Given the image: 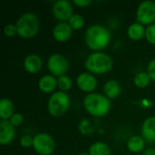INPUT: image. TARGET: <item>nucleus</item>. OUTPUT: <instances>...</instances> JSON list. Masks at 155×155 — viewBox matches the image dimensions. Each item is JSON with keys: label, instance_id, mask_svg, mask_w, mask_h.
<instances>
[{"label": "nucleus", "instance_id": "28", "mask_svg": "<svg viewBox=\"0 0 155 155\" xmlns=\"http://www.w3.org/2000/svg\"><path fill=\"white\" fill-rule=\"evenodd\" d=\"M10 124L14 126V127H18L20 125H22V124L24 123V116L19 114V113H15L10 119H9Z\"/></svg>", "mask_w": 155, "mask_h": 155}, {"label": "nucleus", "instance_id": "30", "mask_svg": "<svg viewBox=\"0 0 155 155\" xmlns=\"http://www.w3.org/2000/svg\"><path fill=\"white\" fill-rule=\"evenodd\" d=\"M93 3L92 0H74L73 1V4L78 7H88L89 5H91Z\"/></svg>", "mask_w": 155, "mask_h": 155}, {"label": "nucleus", "instance_id": "9", "mask_svg": "<svg viewBox=\"0 0 155 155\" xmlns=\"http://www.w3.org/2000/svg\"><path fill=\"white\" fill-rule=\"evenodd\" d=\"M73 3L68 0L55 1L52 5V14L59 22H68L74 13Z\"/></svg>", "mask_w": 155, "mask_h": 155}, {"label": "nucleus", "instance_id": "29", "mask_svg": "<svg viewBox=\"0 0 155 155\" xmlns=\"http://www.w3.org/2000/svg\"><path fill=\"white\" fill-rule=\"evenodd\" d=\"M146 72L149 74L152 81L155 83V58L153 59V60H151L150 63L148 64V65H147V71Z\"/></svg>", "mask_w": 155, "mask_h": 155}, {"label": "nucleus", "instance_id": "22", "mask_svg": "<svg viewBox=\"0 0 155 155\" xmlns=\"http://www.w3.org/2000/svg\"><path fill=\"white\" fill-rule=\"evenodd\" d=\"M57 87L59 91L62 92H68L73 87V80L70 76L64 74L57 78Z\"/></svg>", "mask_w": 155, "mask_h": 155}, {"label": "nucleus", "instance_id": "4", "mask_svg": "<svg viewBox=\"0 0 155 155\" xmlns=\"http://www.w3.org/2000/svg\"><path fill=\"white\" fill-rule=\"evenodd\" d=\"M17 35L23 39H31L38 34L40 30V21L38 16L33 12L22 14L15 23Z\"/></svg>", "mask_w": 155, "mask_h": 155}, {"label": "nucleus", "instance_id": "21", "mask_svg": "<svg viewBox=\"0 0 155 155\" xmlns=\"http://www.w3.org/2000/svg\"><path fill=\"white\" fill-rule=\"evenodd\" d=\"M152 79L147 72H140L135 74L134 78V84L140 89H144L150 85Z\"/></svg>", "mask_w": 155, "mask_h": 155}, {"label": "nucleus", "instance_id": "19", "mask_svg": "<svg viewBox=\"0 0 155 155\" xmlns=\"http://www.w3.org/2000/svg\"><path fill=\"white\" fill-rule=\"evenodd\" d=\"M127 149L133 153H143L145 148V140L140 135H134L131 136L126 143Z\"/></svg>", "mask_w": 155, "mask_h": 155}, {"label": "nucleus", "instance_id": "20", "mask_svg": "<svg viewBox=\"0 0 155 155\" xmlns=\"http://www.w3.org/2000/svg\"><path fill=\"white\" fill-rule=\"evenodd\" d=\"M88 153L90 155H111L112 150L104 142H95L89 147Z\"/></svg>", "mask_w": 155, "mask_h": 155}, {"label": "nucleus", "instance_id": "17", "mask_svg": "<svg viewBox=\"0 0 155 155\" xmlns=\"http://www.w3.org/2000/svg\"><path fill=\"white\" fill-rule=\"evenodd\" d=\"M145 30L146 27L143 25L138 22L133 23L127 28V36L133 41H139L145 37Z\"/></svg>", "mask_w": 155, "mask_h": 155}, {"label": "nucleus", "instance_id": "3", "mask_svg": "<svg viewBox=\"0 0 155 155\" xmlns=\"http://www.w3.org/2000/svg\"><path fill=\"white\" fill-rule=\"evenodd\" d=\"M114 66L112 57L104 52H93L84 62V67L87 72L93 74H105L109 73Z\"/></svg>", "mask_w": 155, "mask_h": 155}, {"label": "nucleus", "instance_id": "7", "mask_svg": "<svg viewBox=\"0 0 155 155\" xmlns=\"http://www.w3.org/2000/svg\"><path fill=\"white\" fill-rule=\"evenodd\" d=\"M46 66L50 74L58 78L66 74L69 68V63L64 55L61 54H53L48 57Z\"/></svg>", "mask_w": 155, "mask_h": 155}, {"label": "nucleus", "instance_id": "8", "mask_svg": "<svg viewBox=\"0 0 155 155\" xmlns=\"http://www.w3.org/2000/svg\"><path fill=\"white\" fill-rule=\"evenodd\" d=\"M136 22L143 25L155 24V2L143 1L136 9Z\"/></svg>", "mask_w": 155, "mask_h": 155}, {"label": "nucleus", "instance_id": "24", "mask_svg": "<svg viewBox=\"0 0 155 155\" xmlns=\"http://www.w3.org/2000/svg\"><path fill=\"white\" fill-rule=\"evenodd\" d=\"M78 130L83 135H90L94 133V126L88 119H83L78 124Z\"/></svg>", "mask_w": 155, "mask_h": 155}, {"label": "nucleus", "instance_id": "25", "mask_svg": "<svg viewBox=\"0 0 155 155\" xmlns=\"http://www.w3.org/2000/svg\"><path fill=\"white\" fill-rule=\"evenodd\" d=\"M145 39L151 45H155V24L148 25L145 30Z\"/></svg>", "mask_w": 155, "mask_h": 155}, {"label": "nucleus", "instance_id": "11", "mask_svg": "<svg viewBox=\"0 0 155 155\" xmlns=\"http://www.w3.org/2000/svg\"><path fill=\"white\" fill-rule=\"evenodd\" d=\"M74 30L67 22H58L53 28V37L58 43H65L73 36Z\"/></svg>", "mask_w": 155, "mask_h": 155}, {"label": "nucleus", "instance_id": "5", "mask_svg": "<svg viewBox=\"0 0 155 155\" xmlns=\"http://www.w3.org/2000/svg\"><path fill=\"white\" fill-rule=\"evenodd\" d=\"M71 106V98L67 93L57 91L53 93L47 102V111L54 118L64 115Z\"/></svg>", "mask_w": 155, "mask_h": 155}, {"label": "nucleus", "instance_id": "31", "mask_svg": "<svg viewBox=\"0 0 155 155\" xmlns=\"http://www.w3.org/2000/svg\"><path fill=\"white\" fill-rule=\"evenodd\" d=\"M143 155H155V148H153V147L146 148L143 152Z\"/></svg>", "mask_w": 155, "mask_h": 155}, {"label": "nucleus", "instance_id": "18", "mask_svg": "<svg viewBox=\"0 0 155 155\" xmlns=\"http://www.w3.org/2000/svg\"><path fill=\"white\" fill-rule=\"evenodd\" d=\"M15 114V104L12 100L8 98H2L0 100V118L1 120L9 121V119Z\"/></svg>", "mask_w": 155, "mask_h": 155}, {"label": "nucleus", "instance_id": "2", "mask_svg": "<svg viewBox=\"0 0 155 155\" xmlns=\"http://www.w3.org/2000/svg\"><path fill=\"white\" fill-rule=\"evenodd\" d=\"M83 105L84 110L90 115L94 117H104L110 112L112 104L111 100L104 94L92 93L84 96Z\"/></svg>", "mask_w": 155, "mask_h": 155}, {"label": "nucleus", "instance_id": "10", "mask_svg": "<svg viewBox=\"0 0 155 155\" xmlns=\"http://www.w3.org/2000/svg\"><path fill=\"white\" fill-rule=\"evenodd\" d=\"M76 84L81 91L88 94L95 91L98 85V82L94 74L89 72H83L77 75Z\"/></svg>", "mask_w": 155, "mask_h": 155}, {"label": "nucleus", "instance_id": "23", "mask_svg": "<svg viewBox=\"0 0 155 155\" xmlns=\"http://www.w3.org/2000/svg\"><path fill=\"white\" fill-rule=\"evenodd\" d=\"M67 23L69 24V25L74 31H78V30H81L84 26L85 21H84V18L81 15L74 14Z\"/></svg>", "mask_w": 155, "mask_h": 155}, {"label": "nucleus", "instance_id": "13", "mask_svg": "<svg viewBox=\"0 0 155 155\" xmlns=\"http://www.w3.org/2000/svg\"><path fill=\"white\" fill-rule=\"evenodd\" d=\"M15 127H14L9 121H0V144L8 145L10 144L15 136Z\"/></svg>", "mask_w": 155, "mask_h": 155}, {"label": "nucleus", "instance_id": "27", "mask_svg": "<svg viewBox=\"0 0 155 155\" xmlns=\"http://www.w3.org/2000/svg\"><path fill=\"white\" fill-rule=\"evenodd\" d=\"M19 143L23 148H30L33 147V143H34V137L28 135V134H25L23 135L20 139H19Z\"/></svg>", "mask_w": 155, "mask_h": 155}, {"label": "nucleus", "instance_id": "32", "mask_svg": "<svg viewBox=\"0 0 155 155\" xmlns=\"http://www.w3.org/2000/svg\"><path fill=\"white\" fill-rule=\"evenodd\" d=\"M78 155H90V154H89V153H79Z\"/></svg>", "mask_w": 155, "mask_h": 155}, {"label": "nucleus", "instance_id": "12", "mask_svg": "<svg viewBox=\"0 0 155 155\" xmlns=\"http://www.w3.org/2000/svg\"><path fill=\"white\" fill-rule=\"evenodd\" d=\"M23 66L25 72H27L28 74H36L43 68V60L38 54H31L25 57Z\"/></svg>", "mask_w": 155, "mask_h": 155}, {"label": "nucleus", "instance_id": "1", "mask_svg": "<svg viewBox=\"0 0 155 155\" xmlns=\"http://www.w3.org/2000/svg\"><path fill=\"white\" fill-rule=\"evenodd\" d=\"M112 40L110 30L99 24L89 25L84 32L86 46L94 52H102L108 47Z\"/></svg>", "mask_w": 155, "mask_h": 155}, {"label": "nucleus", "instance_id": "16", "mask_svg": "<svg viewBox=\"0 0 155 155\" xmlns=\"http://www.w3.org/2000/svg\"><path fill=\"white\" fill-rule=\"evenodd\" d=\"M103 90H104V94L108 99L113 100V99H116L121 94L122 87L118 81L111 79V80H108L104 84Z\"/></svg>", "mask_w": 155, "mask_h": 155}, {"label": "nucleus", "instance_id": "6", "mask_svg": "<svg viewBox=\"0 0 155 155\" xmlns=\"http://www.w3.org/2000/svg\"><path fill=\"white\" fill-rule=\"evenodd\" d=\"M34 137L33 149L39 155H52L55 150L54 138L46 133H39Z\"/></svg>", "mask_w": 155, "mask_h": 155}, {"label": "nucleus", "instance_id": "26", "mask_svg": "<svg viewBox=\"0 0 155 155\" xmlns=\"http://www.w3.org/2000/svg\"><path fill=\"white\" fill-rule=\"evenodd\" d=\"M4 35L6 37L12 38L15 35H17V28L15 24H7L4 26Z\"/></svg>", "mask_w": 155, "mask_h": 155}, {"label": "nucleus", "instance_id": "14", "mask_svg": "<svg viewBox=\"0 0 155 155\" xmlns=\"http://www.w3.org/2000/svg\"><path fill=\"white\" fill-rule=\"evenodd\" d=\"M142 137L148 143H155V116H149L144 120L141 129Z\"/></svg>", "mask_w": 155, "mask_h": 155}, {"label": "nucleus", "instance_id": "15", "mask_svg": "<svg viewBox=\"0 0 155 155\" xmlns=\"http://www.w3.org/2000/svg\"><path fill=\"white\" fill-rule=\"evenodd\" d=\"M57 87V78L52 74H45L38 81V88L45 94L53 93Z\"/></svg>", "mask_w": 155, "mask_h": 155}]
</instances>
